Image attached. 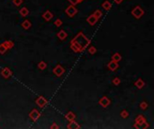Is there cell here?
<instances>
[{
    "instance_id": "1",
    "label": "cell",
    "mask_w": 154,
    "mask_h": 129,
    "mask_svg": "<svg viewBox=\"0 0 154 129\" xmlns=\"http://www.w3.org/2000/svg\"><path fill=\"white\" fill-rule=\"evenodd\" d=\"M90 44V40L82 32H79L70 41V49L76 53L82 52Z\"/></svg>"
},
{
    "instance_id": "2",
    "label": "cell",
    "mask_w": 154,
    "mask_h": 129,
    "mask_svg": "<svg viewBox=\"0 0 154 129\" xmlns=\"http://www.w3.org/2000/svg\"><path fill=\"white\" fill-rule=\"evenodd\" d=\"M132 15H133L136 19H140L142 17L143 15H144V10H143L140 6H136L132 10Z\"/></svg>"
},
{
    "instance_id": "3",
    "label": "cell",
    "mask_w": 154,
    "mask_h": 129,
    "mask_svg": "<svg viewBox=\"0 0 154 129\" xmlns=\"http://www.w3.org/2000/svg\"><path fill=\"white\" fill-rule=\"evenodd\" d=\"M65 13L68 15V16L73 17V16H75V15L78 14V9L75 7V6L71 5V6H68V7L65 9Z\"/></svg>"
},
{
    "instance_id": "4",
    "label": "cell",
    "mask_w": 154,
    "mask_h": 129,
    "mask_svg": "<svg viewBox=\"0 0 154 129\" xmlns=\"http://www.w3.org/2000/svg\"><path fill=\"white\" fill-rule=\"evenodd\" d=\"M146 121L145 118L142 116V115H139L137 118H135V123L133 125V127L134 128H141V125H142L144 122Z\"/></svg>"
},
{
    "instance_id": "5",
    "label": "cell",
    "mask_w": 154,
    "mask_h": 129,
    "mask_svg": "<svg viewBox=\"0 0 154 129\" xmlns=\"http://www.w3.org/2000/svg\"><path fill=\"white\" fill-rule=\"evenodd\" d=\"M53 73L56 76L61 77V76H62L63 74L65 73V69L62 66H61V65H57V66L53 68Z\"/></svg>"
},
{
    "instance_id": "6",
    "label": "cell",
    "mask_w": 154,
    "mask_h": 129,
    "mask_svg": "<svg viewBox=\"0 0 154 129\" xmlns=\"http://www.w3.org/2000/svg\"><path fill=\"white\" fill-rule=\"evenodd\" d=\"M35 103L39 106V108H44L48 104V100L43 96H39L35 100Z\"/></svg>"
},
{
    "instance_id": "7",
    "label": "cell",
    "mask_w": 154,
    "mask_h": 129,
    "mask_svg": "<svg viewBox=\"0 0 154 129\" xmlns=\"http://www.w3.org/2000/svg\"><path fill=\"white\" fill-rule=\"evenodd\" d=\"M29 116L33 121H37V120L40 118L41 114L36 109H32V111L29 113Z\"/></svg>"
},
{
    "instance_id": "8",
    "label": "cell",
    "mask_w": 154,
    "mask_h": 129,
    "mask_svg": "<svg viewBox=\"0 0 154 129\" xmlns=\"http://www.w3.org/2000/svg\"><path fill=\"white\" fill-rule=\"evenodd\" d=\"M98 103H99V105L102 106V107L104 108V109H105V108H107L109 105H110L111 100H109V99L107 98V96H104V97H102V98H101L100 100H99Z\"/></svg>"
},
{
    "instance_id": "9",
    "label": "cell",
    "mask_w": 154,
    "mask_h": 129,
    "mask_svg": "<svg viewBox=\"0 0 154 129\" xmlns=\"http://www.w3.org/2000/svg\"><path fill=\"white\" fill-rule=\"evenodd\" d=\"M12 70L10 69V68H8V67H5L4 69L1 71V75H2V76L4 77V78H6V79H8L9 78L10 76L12 75Z\"/></svg>"
},
{
    "instance_id": "10",
    "label": "cell",
    "mask_w": 154,
    "mask_h": 129,
    "mask_svg": "<svg viewBox=\"0 0 154 129\" xmlns=\"http://www.w3.org/2000/svg\"><path fill=\"white\" fill-rule=\"evenodd\" d=\"M118 66H119L118 62L113 61V60H111V61L107 64V68H108L110 71H116V70L118 68Z\"/></svg>"
},
{
    "instance_id": "11",
    "label": "cell",
    "mask_w": 154,
    "mask_h": 129,
    "mask_svg": "<svg viewBox=\"0 0 154 129\" xmlns=\"http://www.w3.org/2000/svg\"><path fill=\"white\" fill-rule=\"evenodd\" d=\"M97 21H98V19H97V17L94 15V14H93V15H89V16L86 18V22H88V24H90L91 26L95 25V24L97 22Z\"/></svg>"
},
{
    "instance_id": "12",
    "label": "cell",
    "mask_w": 154,
    "mask_h": 129,
    "mask_svg": "<svg viewBox=\"0 0 154 129\" xmlns=\"http://www.w3.org/2000/svg\"><path fill=\"white\" fill-rule=\"evenodd\" d=\"M52 17H53V15H52V13L51 11H46L42 14V18L45 21H47V22L51 21L52 19Z\"/></svg>"
},
{
    "instance_id": "13",
    "label": "cell",
    "mask_w": 154,
    "mask_h": 129,
    "mask_svg": "<svg viewBox=\"0 0 154 129\" xmlns=\"http://www.w3.org/2000/svg\"><path fill=\"white\" fill-rule=\"evenodd\" d=\"M68 127L69 129H79L80 128V125L75 121V120H72V121H70L68 125Z\"/></svg>"
},
{
    "instance_id": "14",
    "label": "cell",
    "mask_w": 154,
    "mask_h": 129,
    "mask_svg": "<svg viewBox=\"0 0 154 129\" xmlns=\"http://www.w3.org/2000/svg\"><path fill=\"white\" fill-rule=\"evenodd\" d=\"M57 36L61 40H64L65 39L68 37V34H67V32L64 31V30H61V31H60L59 32H58Z\"/></svg>"
},
{
    "instance_id": "15",
    "label": "cell",
    "mask_w": 154,
    "mask_h": 129,
    "mask_svg": "<svg viewBox=\"0 0 154 129\" xmlns=\"http://www.w3.org/2000/svg\"><path fill=\"white\" fill-rule=\"evenodd\" d=\"M134 85H135L138 89H142L143 86L145 85V83H144V81H143L142 79L140 78V79H138L135 83H134Z\"/></svg>"
},
{
    "instance_id": "16",
    "label": "cell",
    "mask_w": 154,
    "mask_h": 129,
    "mask_svg": "<svg viewBox=\"0 0 154 129\" xmlns=\"http://www.w3.org/2000/svg\"><path fill=\"white\" fill-rule=\"evenodd\" d=\"M21 26H22L23 28H24V30H28L31 28L32 26V22H30L29 20H24V22H22V24H21Z\"/></svg>"
},
{
    "instance_id": "17",
    "label": "cell",
    "mask_w": 154,
    "mask_h": 129,
    "mask_svg": "<svg viewBox=\"0 0 154 129\" xmlns=\"http://www.w3.org/2000/svg\"><path fill=\"white\" fill-rule=\"evenodd\" d=\"M102 7L104 8L105 11H108V10H110L111 7H112V4L109 2L108 0H105V2L102 4Z\"/></svg>"
},
{
    "instance_id": "18",
    "label": "cell",
    "mask_w": 154,
    "mask_h": 129,
    "mask_svg": "<svg viewBox=\"0 0 154 129\" xmlns=\"http://www.w3.org/2000/svg\"><path fill=\"white\" fill-rule=\"evenodd\" d=\"M66 119L67 120H69V121H72V120H75L76 119V115L74 114L72 111H70V112H68L67 113V115H66Z\"/></svg>"
},
{
    "instance_id": "19",
    "label": "cell",
    "mask_w": 154,
    "mask_h": 129,
    "mask_svg": "<svg viewBox=\"0 0 154 129\" xmlns=\"http://www.w3.org/2000/svg\"><path fill=\"white\" fill-rule=\"evenodd\" d=\"M19 13H20V15H22V16L25 17V16H27V15H29V10H28L27 7H23V8H21V9H20Z\"/></svg>"
},
{
    "instance_id": "20",
    "label": "cell",
    "mask_w": 154,
    "mask_h": 129,
    "mask_svg": "<svg viewBox=\"0 0 154 129\" xmlns=\"http://www.w3.org/2000/svg\"><path fill=\"white\" fill-rule=\"evenodd\" d=\"M121 59H122V56L119 54V53H114V54L112 56V60H113V61L119 62V61H121Z\"/></svg>"
},
{
    "instance_id": "21",
    "label": "cell",
    "mask_w": 154,
    "mask_h": 129,
    "mask_svg": "<svg viewBox=\"0 0 154 129\" xmlns=\"http://www.w3.org/2000/svg\"><path fill=\"white\" fill-rule=\"evenodd\" d=\"M3 43L6 45L7 49H12V48H14V46H15V43H14V41H12V40H6V41H4Z\"/></svg>"
},
{
    "instance_id": "22",
    "label": "cell",
    "mask_w": 154,
    "mask_h": 129,
    "mask_svg": "<svg viewBox=\"0 0 154 129\" xmlns=\"http://www.w3.org/2000/svg\"><path fill=\"white\" fill-rule=\"evenodd\" d=\"M46 67H47V64H46L44 61H41L40 63H38V68L39 69L44 70V69H46Z\"/></svg>"
},
{
    "instance_id": "23",
    "label": "cell",
    "mask_w": 154,
    "mask_h": 129,
    "mask_svg": "<svg viewBox=\"0 0 154 129\" xmlns=\"http://www.w3.org/2000/svg\"><path fill=\"white\" fill-rule=\"evenodd\" d=\"M6 51H7V48L6 47V45L4 43L0 44V54H5Z\"/></svg>"
},
{
    "instance_id": "24",
    "label": "cell",
    "mask_w": 154,
    "mask_h": 129,
    "mask_svg": "<svg viewBox=\"0 0 154 129\" xmlns=\"http://www.w3.org/2000/svg\"><path fill=\"white\" fill-rule=\"evenodd\" d=\"M120 116L123 118H127L129 116V112L127 110H125V109H123V110H122L121 113H120Z\"/></svg>"
},
{
    "instance_id": "25",
    "label": "cell",
    "mask_w": 154,
    "mask_h": 129,
    "mask_svg": "<svg viewBox=\"0 0 154 129\" xmlns=\"http://www.w3.org/2000/svg\"><path fill=\"white\" fill-rule=\"evenodd\" d=\"M88 53H89V54L94 55V54H95V53H97V49H95L94 46H91V47L88 48Z\"/></svg>"
},
{
    "instance_id": "26",
    "label": "cell",
    "mask_w": 154,
    "mask_h": 129,
    "mask_svg": "<svg viewBox=\"0 0 154 129\" xmlns=\"http://www.w3.org/2000/svg\"><path fill=\"white\" fill-rule=\"evenodd\" d=\"M94 15H95V16L97 17V18L99 20V19H100L101 17H102L103 15H102V12H101L100 10H95V11L94 12Z\"/></svg>"
},
{
    "instance_id": "27",
    "label": "cell",
    "mask_w": 154,
    "mask_h": 129,
    "mask_svg": "<svg viewBox=\"0 0 154 129\" xmlns=\"http://www.w3.org/2000/svg\"><path fill=\"white\" fill-rule=\"evenodd\" d=\"M148 107H149L148 103H147V102H145V101H142L141 104H140V108H141L142 110H145V109H148Z\"/></svg>"
},
{
    "instance_id": "28",
    "label": "cell",
    "mask_w": 154,
    "mask_h": 129,
    "mask_svg": "<svg viewBox=\"0 0 154 129\" xmlns=\"http://www.w3.org/2000/svg\"><path fill=\"white\" fill-rule=\"evenodd\" d=\"M68 1L71 5H73V6H76V5L79 4V3H81L82 1H84V0H68Z\"/></svg>"
},
{
    "instance_id": "29",
    "label": "cell",
    "mask_w": 154,
    "mask_h": 129,
    "mask_svg": "<svg viewBox=\"0 0 154 129\" xmlns=\"http://www.w3.org/2000/svg\"><path fill=\"white\" fill-rule=\"evenodd\" d=\"M121 84V80H120L118 77H116V78H114V80H113V84H114V85H119V84Z\"/></svg>"
},
{
    "instance_id": "30",
    "label": "cell",
    "mask_w": 154,
    "mask_h": 129,
    "mask_svg": "<svg viewBox=\"0 0 154 129\" xmlns=\"http://www.w3.org/2000/svg\"><path fill=\"white\" fill-rule=\"evenodd\" d=\"M13 4L15 6H19L23 4V0H13Z\"/></svg>"
},
{
    "instance_id": "31",
    "label": "cell",
    "mask_w": 154,
    "mask_h": 129,
    "mask_svg": "<svg viewBox=\"0 0 154 129\" xmlns=\"http://www.w3.org/2000/svg\"><path fill=\"white\" fill-rule=\"evenodd\" d=\"M54 24H55V26H57V27H61V26L62 25V21H61V19H57V20H55V22H54Z\"/></svg>"
},
{
    "instance_id": "32",
    "label": "cell",
    "mask_w": 154,
    "mask_h": 129,
    "mask_svg": "<svg viewBox=\"0 0 154 129\" xmlns=\"http://www.w3.org/2000/svg\"><path fill=\"white\" fill-rule=\"evenodd\" d=\"M149 126H150V125H149V124L147 123L146 121H145L144 123H143L142 125H141V128H143V129H145V128H148Z\"/></svg>"
},
{
    "instance_id": "33",
    "label": "cell",
    "mask_w": 154,
    "mask_h": 129,
    "mask_svg": "<svg viewBox=\"0 0 154 129\" xmlns=\"http://www.w3.org/2000/svg\"><path fill=\"white\" fill-rule=\"evenodd\" d=\"M51 129H58V128H59V126H58V125L56 123H53L52 125H51Z\"/></svg>"
},
{
    "instance_id": "34",
    "label": "cell",
    "mask_w": 154,
    "mask_h": 129,
    "mask_svg": "<svg viewBox=\"0 0 154 129\" xmlns=\"http://www.w3.org/2000/svg\"><path fill=\"white\" fill-rule=\"evenodd\" d=\"M114 3H116V4H117V5L121 4V3L123 2V0H114Z\"/></svg>"
}]
</instances>
